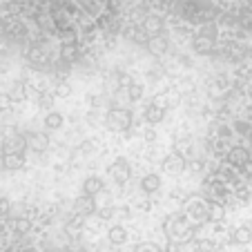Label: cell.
Instances as JSON below:
<instances>
[{"mask_svg":"<svg viewBox=\"0 0 252 252\" xmlns=\"http://www.w3.org/2000/svg\"><path fill=\"white\" fill-rule=\"evenodd\" d=\"M163 234L172 243H188L194 239V223L186 217V212H172L163 221Z\"/></svg>","mask_w":252,"mask_h":252,"instance_id":"1","label":"cell"},{"mask_svg":"<svg viewBox=\"0 0 252 252\" xmlns=\"http://www.w3.org/2000/svg\"><path fill=\"white\" fill-rule=\"evenodd\" d=\"M103 125L110 129V132H116V134L129 132V127L134 125V114L127 107H112V110L105 112Z\"/></svg>","mask_w":252,"mask_h":252,"instance_id":"2","label":"cell"},{"mask_svg":"<svg viewBox=\"0 0 252 252\" xmlns=\"http://www.w3.org/2000/svg\"><path fill=\"white\" fill-rule=\"evenodd\" d=\"M186 217L192 221L194 225H203L210 223V205L205 203L203 199H190L186 203Z\"/></svg>","mask_w":252,"mask_h":252,"instance_id":"3","label":"cell"},{"mask_svg":"<svg viewBox=\"0 0 252 252\" xmlns=\"http://www.w3.org/2000/svg\"><path fill=\"white\" fill-rule=\"evenodd\" d=\"M107 174H110V179L116 183V186H127L129 179H132V165H129L127 158L119 157L110 167H107Z\"/></svg>","mask_w":252,"mask_h":252,"instance_id":"4","label":"cell"},{"mask_svg":"<svg viewBox=\"0 0 252 252\" xmlns=\"http://www.w3.org/2000/svg\"><path fill=\"white\" fill-rule=\"evenodd\" d=\"M25 150H27L25 134H18V132L5 136L2 143H0V154H2V157H7V154H25Z\"/></svg>","mask_w":252,"mask_h":252,"instance_id":"5","label":"cell"},{"mask_svg":"<svg viewBox=\"0 0 252 252\" xmlns=\"http://www.w3.org/2000/svg\"><path fill=\"white\" fill-rule=\"evenodd\" d=\"M161 163H163V172H165V174H170V176H181L183 172L188 170V161H186V157H183L181 152L167 154Z\"/></svg>","mask_w":252,"mask_h":252,"instance_id":"6","label":"cell"},{"mask_svg":"<svg viewBox=\"0 0 252 252\" xmlns=\"http://www.w3.org/2000/svg\"><path fill=\"white\" fill-rule=\"evenodd\" d=\"M74 212L78 214V217H83V219H90V217H94L96 212H98V201H96V196H76L74 199Z\"/></svg>","mask_w":252,"mask_h":252,"instance_id":"7","label":"cell"},{"mask_svg":"<svg viewBox=\"0 0 252 252\" xmlns=\"http://www.w3.org/2000/svg\"><path fill=\"white\" fill-rule=\"evenodd\" d=\"M143 119H145L148 125H152V127L163 123V119H165V107H163V103L154 100V103L145 105V107H143Z\"/></svg>","mask_w":252,"mask_h":252,"instance_id":"8","label":"cell"},{"mask_svg":"<svg viewBox=\"0 0 252 252\" xmlns=\"http://www.w3.org/2000/svg\"><path fill=\"white\" fill-rule=\"evenodd\" d=\"M25 141H27V150H32L36 154H43L49 150V138L45 132H29L25 134Z\"/></svg>","mask_w":252,"mask_h":252,"instance_id":"9","label":"cell"},{"mask_svg":"<svg viewBox=\"0 0 252 252\" xmlns=\"http://www.w3.org/2000/svg\"><path fill=\"white\" fill-rule=\"evenodd\" d=\"M141 192L143 194H157L158 190L163 188V176L157 174V172H148V174L141 176Z\"/></svg>","mask_w":252,"mask_h":252,"instance_id":"10","label":"cell"},{"mask_svg":"<svg viewBox=\"0 0 252 252\" xmlns=\"http://www.w3.org/2000/svg\"><path fill=\"white\" fill-rule=\"evenodd\" d=\"M81 190H83V194H85V196H98L100 192L105 190V181L100 179L98 174H90L85 181H83Z\"/></svg>","mask_w":252,"mask_h":252,"instance_id":"11","label":"cell"},{"mask_svg":"<svg viewBox=\"0 0 252 252\" xmlns=\"http://www.w3.org/2000/svg\"><path fill=\"white\" fill-rule=\"evenodd\" d=\"M127 239H129V230L125 228V225L114 223L107 228V241H110L112 246H123V243H127Z\"/></svg>","mask_w":252,"mask_h":252,"instance_id":"12","label":"cell"},{"mask_svg":"<svg viewBox=\"0 0 252 252\" xmlns=\"http://www.w3.org/2000/svg\"><path fill=\"white\" fill-rule=\"evenodd\" d=\"M225 161H228L230 165H248V161H250V150L243 148V145H234V148H230Z\"/></svg>","mask_w":252,"mask_h":252,"instance_id":"13","label":"cell"},{"mask_svg":"<svg viewBox=\"0 0 252 252\" xmlns=\"http://www.w3.org/2000/svg\"><path fill=\"white\" fill-rule=\"evenodd\" d=\"M167 49H170V43H167V36H163V33L148 38V52L152 56H163V54H167Z\"/></svg>","mask_w":252,"mask_h":252,"instance_id":"14","label":"cell"},{"mask_svg":"<svg viewBox=\"0 0 252 252\" xmlns=\"http://www.w3.org/2000/svg\"><path fill=\"white\" fill-rule=\"evenodd\" d=\"M163 27H165V23H163V18L157 14L148 16L145 23H143V32L148 33V36H158V33H163Z\"/></svg>","mask_w":252,"mask_h":252,"instance_id":"15","label":"cell"},{"mask_svg":"<svg viewBox=\"0 0 252 252\" xmlns=\"http://www.w3.org/2000/svg\"><path fill=\"white\" fill-rule=\"evenodd\" d=\"M0 165H2V170H7V172H18V170H23V165H25V154H7V157L0 158Z\"/></svg>","mask_w":252,"mask_h":252,"instance_id":"16","label":"cell"},{"mask_svg":"<svg viewBox=\"0 0 252 252\" xmlns=\"http://www.w3.org/2000/svg\"><path fill=\"white\" fill-rule=\"evenodd\" d=\"M230 239H232V243H237V246H248V243H252V228L239 225V228L232 230Z\"/></svg>","mask_w":252,"mask_h":252,"instance_id":"17","label":"cell"},{"mask_svg":"<svg viewBox=\"0 0 252 252\" xmlns=\"http://www.w3.org/2000/svg\"><path fill=\"white\" fill-rule=\"evenodd\" d=\"M192 49H194L196 54H201V56H208V54L214 52V40L203 38V36H196L194 43H192Z\"/></svg>","mask_w":252,"mask_h":252,"instance_id":"18","label":"cell"},{"mask_svg":"<svg viewBox=\"0 0 252 252\" xmlns=\"http://www.w3.org/2000/svg\"><path fill=\"white\" fill-rule=\"evenodd\" d=\"M43 125L47 129H61L63 125H65V116H63L61 112H47L43 119Z\"/></svg>","mask_w":252,"mask_h":252,"instance_id":"19","label":"cell"},{"mask_svg":"<svg viewBox=\"0 0 252 252\" xmlns=\"http://www.w3.org/2000/svg\"><path fill=\"white\" fill-rule=\"evenodd\" d=\"M52 94H54V98H69L71 96V85L67 81H56Z\"/></svg>","mask_w":252,"mask_h":252,"instance_id":"20","label":"cell"},{"mask_svg":"<svg viewBox=\"0 0 252 252\" xmlns=\"http://www.w3.org/2000/svg\"><path fill=\"white\" fill-rule=\"evenodd\" d=\"M127 98H129V103H136V100H141L143 98V94H145V90H143V85H138V83H129L127 85Z\"/></svg>","mask_w":252,"mask_h":252,"instance_id":"21","label":"cell"},{"mask_svg":"<svg viewBox=\"0 0 252 252\" xmlns=\"http://www.w3.org/2000/svg\"><path fill=\"white\" fill-rule=\"evenodd\" d=\"M138 136H141V141L145 143V145H152V143H157L158 134H157V129H154L152 125H148V127H143L141 132H138Z\"/></svg>","mask_w":252,"mask_h":252,"instance_id":"22","label":"cell"},{"mask_svg":"<svg viewBox=\"0 0 252 252\" xmlns=\"http://www.w3.org/2000/svg\"><path fill=\"white\" fill-rule=\"evenodd\" d=\"M217 243L212 239H196L194 241V252H214Z\"/></svg>","mask_w":252,"mask_h":252,"instance_id":"23","label":"cell"},{"mask_svg":"<svg viewBox=\"0 0 252 252\" xmlns=\"http://www.w3.org/2000/svg\"><path fill=\"white\" fill-rule=\"evenodd\" d=\"M14 230L20 234H27L29 230H32V221L27 219V217H16L14 219Z\"/></svg>","mask_w":252,"mask_h":252,"instance_id":"24","label":"cell"},{"mask_svg":"<svg viewBox=\"0 0 252 252\" xmlns=\"http://www.w3.org/2000/svg\"><path fill=\"white\" fill-rule=\"evenodd\" d=\"M210 205V221H221L225 217L223 203H208Z\"/></svg>","mask_w":252,"mask_h":252,"instance_id":"25","label":"cell"},{"mask_svg":"<svg viewBox=\"0 0 252 252\" xmlns=\"http://www.w3.org/2000/svg\"><path fill=\"white\" fill-rule=\"evenodd\" d=\"M129 217H132L129 205H114V214H112V219H129Z\"/></svg>","mask_w":252,"mask_h":252,"instance_id":"26","label":"cell"},{"mask_svg":"<svg viewBox=\"0 0 252 252\" xmlns=\"http://www.w3.org/2000/svg\"><path fill=\"white\" fill-rule=\"evenodd\" d=\"M52 105H54V94H38V107L49 110Z\"/></svg>","mask_w":252,"mask_h":252,"instance_id":"27","label":"cell"},{"mask_svg":"<svg viewBox=\"0 0 252 252\" xmlns=\"http://www.w3.org/2000/svg\"><path fill=\"white\" fill-rule=\"evenodd\" d=\"M161 248L157 246V243H152V241H145V243H138L136 246V250L134 252H158Z\"/></svg>","mask_w":252,"mask_h":252,"instance_id":"28","label":"cell"},{"mask_svg":"<svg viewBox=\"0 0 252 252\" xmlns=\"http://www.w3.org/2000/svg\"><path fill=\"white\" fill-rule=\"evenodd\" d=\"M11 214V201L7 196H0V217H7Z\"/></svg>","mask_w":252,"mask_h":252,"instance_id":"29","label":"cell"},{"mask_svg":"<svg viewBox=\"0 0 252 252\" xmlns=\"http://www.w3.org/2000/svg\"><path fill=\"white\" fill-rule=\"evenodd\" d=\"M94 150H96L94 141H83L81 145H78V152H83V154H94Z\"/></svg>","mask_w":252,"mask_h":252,"instance_id":"30","label":"cell"},{"mask_svg":"<svg viewBox=\"0 0 252 252\" xmlns=\"http://www.w3.org/2000/svg\"><path fill=\"white\" fill-rule=\"evenodd\" d=\"M250 127H252V125L250 123H243V121H239V123H237V132L239 134H246V136H250Z\"/></svg>","mask_w":252,"mask_h":252,"instance_id":"31","label":"cell"},{"mask_svg":"<svg viewBox=\"0 0 252 252\" xmlns=\"http://www.w3.org/2000/svg\"><path fill=\"white\" fill-rule=\"evenodd\" d=\"M85 121H87V125H96V123H98V114H96V110H92V112H87V116H85Z\"/></svg>","mask_w":252,"mask_h":252,"instance_id":"32","label":"cell"},{"mask_svg":"<svg viewBox=\"0 0 252 252\" xmlns=\"http://www.w3.org/2000/svg\"><path fill=\"white\" fill-rule=\"evenodd\" d=\"M250 136H252V127H250Z\"/></svg>","mask_w":252,"mask_h":252,"instance_id":"33","label":"cell"},{"mask_svg":"<svg viewBox=\"0 0 252 252\" xmlns=\"http://www.w3.org/2000/svg\"><path fill=\"white\" fill-rule=\"evenodd\" d=\"M158 252H167V250H158Z\"/></svg>","mask_w":252,"mask_h":252,"instance_id":"34","label":"cell"}]
</instances>
